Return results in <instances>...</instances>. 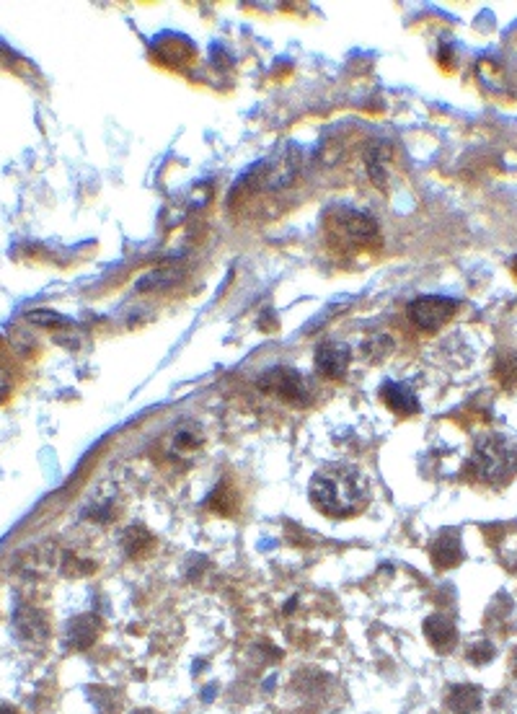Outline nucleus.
<instances>
[{
	"label": "nucleus",
	"mask_w": 517,
	"mask_h": 714,
	"mask_svg": "<svg viewBox=\"0 0 517 714\" xmlns=\"http://www.w3.org/2000/svg\"><path fill=\"white\" fill-rule=\"evenodd\" d=\"M13 624H16V632H19L21 639H32V642H42L50 632L47 619H44V614H39L37 608H19Z\"/></svg>",
	"instance_id": "12"
},
{
	"label": "nucleus",
	"mask_w": 517,
	"mask_h": 714,
	"mask_svg": "<svg viewBox=\"0 0 517 714\" xmlns=\"http://www.w3.org/2000/svg\"><path fill=\"white\" fill-rule=\"evenodd\" d=\"M430 557L437 570H453V567H458V564L463 562V557H466V554H463L461 531L445 528V531L432 541Z\"/></svg>",
	"instance_id": "6"
},
{
	"label": "nucleus",
	"mask_w": 517,
	"mask_h": 714,
	"mask_svg": "<svg viewBox=\"0 0 517 714\" xmlns=\"http://www.w3.org/2000/svg\"><path fill=\"white\" fill-rule=\"evenodd\" d=\"M512 272H515V280H517V259H515V262H512Z\"/></svg>",
	"instance_id": "20"
},
{
	"label": "nucleus",
	"mask_w": 517,
	"mask_h": 714,
	"mask_svg": "<svg viewBox=\"0 0 517 714\" xmlns=\"http://www.w3.org/2000/svg\"><path fill=\"white\" fill-rule=\"evenodd\" d=\"M448 709L453 714H474L481 709V689L474 683H455L448 689L445 699Z\"/></svg>",
	"instance_id": "11"
},
{
	"label": "nucleus",
	"mask_w": 517,
	"mask_h": 714,
	"mask_svg": "<svg viewBox=\"0 0 517 714\" xmlns=\"http://www.w3.org/2000/svg\"><path fill=\"white\" fill-rule=\"evenodd\" d=\"M202 445V435L197 430H187V427H179L171 438V451L176 456H187V453H197Z\"/></svg>",
	"instance_id": "14"
},
{
	"label": "nucleus",
	"mask_w": 517,
	"mask_h": 714,
	"mask_svg": "<svg viewBox=\"0 0 517 714\" xmlns=\"http://www.w3.org/2000/svg\"><path fill=\"white\" fill-rule=\"evenodd\" d=\"M424 637L432 645V650L440 652V655L453 652L455 645H458V629L445 614H432L424 619Z\"/></svg>",
	"instance_id": "7"
},
{
	"label": "nucleus",
	"mask_w": 517,
	"mask_h": 714,
	"mask_svg": "<svg viewBox=\"0 0 517 714\" xmlns=\"http://www.w3.org/2000/svg\"><path fill=\"white\" fill-rule=\"evenodd\" d=\"M497 378L502 386H517V355H510L507 360H499L497 363Z\"/></svg>",
	"instance_id": "16"
},
{
	"label": "nucleus",
	"mask_w": 517,
	"mask_h": 714,
	"mask_svg": "<svg viewBox=\"0 0 517 714\" xmlns=\"http://www.w3.org/2000/svg\"><path fill=\"white\" fill-rule=\"evenodd\" d=\"M349 365V350L337 342H326L324 347H318L316 352V370L329 381H337L347 373Z\"/></svg>",
	"instance_id": "8"
},
{
	"label": "nucleus",
	"mask_w": 517,
	"mask_h": 714,
	"mask_svg": "<svg viewBox=\"0 0 517 714\" xmlns=\"http://www.w3.org/2000/svg\"><path fill=\"white\" fill-rule=\"evenodd\" d=\"M99 632H101L99 616L94 614L75 616V619H70L68 624V645L75 647V650H88V647L96 642Z\"/></svg>",
	"instance_id": "10"
},
{
	"label": "nucleus",
	"mask_w": 517,
	"mask_h": 714,
	"mask_svg": "<svg viewBox=\"0 0 517 714\" xmlns=\"http://www.w3.org/2000/svg\"><path fill=\"white\" fill-rule=\"evenodd\" d=\"M510 668H512V673H515V676H517V647H515V650H512V658H510Z\"/></svg>",
	"instance_id": "18"
},
{
	"label": "nucleus",
	"mask_w": 517,
	"mask_h": 714,
	"mask_svg": "<svg viewBox=\"0 0 517 714\" xmlns=\"http://www.w3.org/2000/svg\"><path fill=\"white\" fill-rule=\"evenodd\" d=\"M468 479L486 487H505L517 474V438L507 433H489L474 445L468 458Z\"/></svg>",
	"instance_id": "2"
},
{
	"label": "nucleus",
	"mask_w": 517,
	"mask_h": 714,
	"mask_svg": "<svg viewBox=\"0 0 517 714\" xmlns=\"http://www.w3.org/2000/svg\"><path fill=\"white\" fill-rule=\"evenodd\" d=\"M0 714H21V712L16 707H11V704H0Z\"/></svg>",
	"instance_id": "17"
},
{
	"label": "nucleus",
	"mask_w": 517,
	"mask_h": 714,
	"mask_svg": "<svg viewBox=\"0 0 517 714\" xmlns=\"http://www.w3.org/2000/svg\"><path fill=\"white\" fill-rule=\"evenodd\" d=\"M259 386H262L267 394L280 396L282 401H290V404H306L308 401L306 378L300 376L295 368H287V365H277V368L267 370V373L259 378Z\"/></svg>",
	"instance_id": "5"
},
{
	"label": "nucleus",
	"mask_w": 517,
	"mask_h": 714,
	"mask_svg": "<svg viewBox=\"0 0 517 714\" xmlns=\"http://www.w3.org/2000/svg\"><path fill=\"white\" fill-rule=\"evenodd\" d=\"M122 546L130 557H138V554L153 549V536L145 528H127L125 536H122Z\"/></svg>",
	"instance_id": "13"
},
{
	"label": "nucleus",
	"mask_w": 517,
	"mask_h": 714,
	"mask_svg": "<svg viewBox=\"0 0 517 714\" xmlns=\"http://www.w3.org/2000/svg\"><path fill=\"white\" fill-rule=\"evenodd\" d=\"M308 497L329 518H355L370 505V482L357 466L329 464L313 474Z\"/></svg>",
	"instance_id": "1"
},
{
	"label": "nucleus",
	"mask_w": 517,
	"mask_h": 714,
	"mask_svg": "<svg viewBox=\"0 0 517 714\" xmlns=\"http://www.w3.org/2000/svg\"><path fill=\"white\" fill-rule=\"evenodd\" d=\"M132 714H156V712H150V709H138V712H132Z\"/></svg>",
	"instance_id": "19"
},
{
	"label": "nucleus",
	"mask_w": 517,
	"mask_h": 714,
	"mask_svg": "<svg viewBox=\"0 0 517 714\" xmlns=\"http://www.w3.org/2000/svg\"><path fill=\"white\" fill-rule=\"evenodd\" d=\"M380 399L386 401V407L399 414V417H414L419 412L417 394L406 383H386L380 389Z\"/></svg>",
	"instance_id": "9"
},
{
	"label": "nucleus",
	"mask_w": 517,
	"mask_h": 714,
	"mask_svg": "<svg viewBox=\"0 0 517 714\" xmlns=\"http://www.w3.org/2000/svg\"><path fill=\"white\" fill-rule=\"evenodd\" d=\"M329 231L334 238H344L349 244H360L378 236V223L370 215L352 210V207H337L329 215Z\"/></svg>",
	"instance_id": "4"
},
{
	"label": "nucleus",
	"mask_w": 517,
	"mask_h": 714,
	"mask_svg": "<svg viewBox=\"0 0 517 714\" xmlns=\"http://www.w3.org/2000/svg\"><path fill=\"white\" fill-rule=\"evenodd\" d=\"M494 655H497V650H494V645L486 637L471 639V642H468V647H466L468 663H474V665L492 663Z\"/></svg>",
	"instance_id": "15"
},
{
	"label": "nucleus",
	"mask_w": 517,
	"mask_h": 714,
	"mask_svg": "<svg viewBox=\"0 0 517 714\" xmlns=\"http://www.w3.org/2000/svg\"><path fill=\"white\" fill-rule=\"evenodd\" d=\"M458 311V303L453 298H445V295H422L417 301L409 303V321L417 326L419 332H437L440 326L448 324L450 319Z\"/></svg>",
	"instance_id": "3"
}]
</instances>
